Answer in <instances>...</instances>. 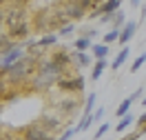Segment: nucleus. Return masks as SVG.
Returning a JSON list of instances; mask_svg holds the SVG:
<instances>
[{"label": "nucleus", "instance_id": "nucleus-1", "mask_svg": "<svg viewBox=\"0 0 146 140\" xmlns=\"http://www.w3.org/2000/svg\"><path fill=\"white\" fill-rule=\"evenodd\" d=\"M27 5L25 2H7L5 5V27H7V33L13 31V29L27 25Z\"/></svg>", "mask_w": 146, "mask_h": 140}, {"label": "nucleus", "instance_id": "nucleus-2", "mask_svg": "<svg viewBox=\"0 0 146 140\" xmlns=\"http://www.w3.org/2000/svg\"><path fill=\"white\" fill-rule=\"evenodd\" d=\"M51 62H53L58 69H60V74L62 78H69V76H75L73 74V58L71 54L66 51V49H60V47H55L53 51H51Z\"/></svg>", "mask_w": 146, "mask_h": 140}, {"label": "nucleus", "instance_id": "nucleus-3", "mask_svg": "<svg viewBox=\"0 0 146 140\" xmlns=\"http://www.w3.org/2000/svg\"><path fill=\"white\" fill-rule=\"evenodd\" d=\"M91 5L93 2H86V0H80V2H62V9L66 13V20L73 22V20H82L84 16H89Z\"/></svg>", "mask_w": 146, "mask_h": 140}, {"label": "nucleus", "instance_id": "nucleus-4", "mask_svg": "<svg viewBox=\"0 0 146 140\" xmlns=\"http://www.w3.org/2000/svg\"><path fill=\"white\" fill-rule=\"evenodd\" d=\"M40 127L46 129L51 136H53L55 131H60L64 127V118L55 111V109H46L44 113H40Z\"/></svg>", "mask_w": 146, "mask_h": 140}, {"label": "nucleus", "instance_id": "nucleus-5", "mask_svg": "<svg viewBox=\"0 0 146 140\" xmlns=\"http://www.w3.org/2000/svg\"><path fill=\"white\" fill-rule=\"evenodd\" d=\"M53 109L60 113L62 118H69V116H73V113L80 109V100H78V96L64 93V96L58 100V102H53Z\"/></svg>", "mask_w": 146, "mask_h": 140}, {"label": "nucleus", "instance_id": "nucleus-6", "mask_svg": "<svg viewBox=\"0 0 146 140\" xmlns=\"http://www.w3.org/2000/svg\"><path fill=\"white\" fill-rule=\"evenodd\" d=\"M55 87H58V91H62V93L80 96L84 91V78L82 76H69V78H62Z\"/></svg>", "mask_w": 146, "mask_h": 140}, {"label": "nucleus", "instance_id": "nucleus-7", "mask_svg": "<svg viewBox=\"0 0 146 140\" xmlns=\"http://www.w3.org/2000/svg\"><path fill=\"white\" fill-rule=\"evenodd\" d=\"M20 138L22 140H55L46 129L40 127V122H29L27 127L20 129Z\"/></svg>", "mask_w": 146, "mask_h": 140}, {"label": "nucleus", "instance_id": "nucleus-8", "mask_svg": "<svg viewBox=\"0 0 146 140\" xmlns=\"http://www.w3.org/2000/svg\"><path fill=\"white\" fill-rule=\"evenodd\" d=\"M25 56H27V51H25V45H16L13 49H9L7 54H2V56H0V71H5V69H9L11 65L20 62V60H22Z\"/></svg>", "mask_w": 146, "mask_h": 140}, {"label": "nucleus", "instance_id": "nucleus-9", "mask_svg": "<svg viewBox=\"0 0 146 140\" xmlns=\"http://www.w3.org/2000/svg\"><path fill=\"white\" fill-rule=\"evenodd\" d=\"M142 91H144V89L139 87V89H137V91H133L131 96H128V98H124V100L117 104V109H115V116H117V118H124L126 113H131V107H133V102H135L137 98H142Z\"/></svg>", "mask_w": 146, "mask_h": 140}, {"label": "nucleus", "instance_id": "nucleus-10", "mask_svg": "<svg viewBox=\"0 0 146 140\" xmlns=\"http://www.w3.org/2000/svg\"><path fill=\"white\" fill-rule=\"evenodd\" d=\"M135 31H137V22L135 20H126V25H124L122 31H119V45L128 47V42L135 38Z\"/></svg>", "mask_w": 146, "mask_h": 140}, {"label": "nucleus", "instance_id": "nucleus-11", "mask_svg": "<svg viewBox=\"0 0 146 140\" xmlns=\"http://www.w3.org/2000/svg\"><path fill=\"white\" fill-rule=\"evenodd\" d=\"M71 58H73V65L75 69H86V67H91V56L89 54H82V51H71Z\"/></svg>", "mask_w": 146, "mask_h": 140}, {"label": "nucleus", "instance_id": "nucleus-12", "mask_svg": "<svg viewBox=\"0 0 146 140\" xmlns=\"http://www.w3.org/2000/svg\"><path fill=\"white\" fill-rule=\"evenodd\" d=\"M29 33H31V25L27 22V25H22V27L9 31V38L13 40V42H22V40H27V38H29Z\"/></svg>", "mask_w": 146, "mask_h": 140}, {"label": "nucleus", "instance_id": "nucleus-13", "mask_svg": "<svg viewBox=\"0 0 146 140\" xmlns=\"http://www.w3.org/2000/svg\"><path fill=\"white\" fill-rule=\"evenodd\" d=\"M91 51H93V60H106V58H109V54H111V47L104 45V42H98V45L93 42Z\"/></svg>", "mask_w": 146, "mask_h": 140}, {"label": "nucleus", "instance_id": "nucleus-14", "mask_svg": "<svg viewBox=\"0 0 146 140\" xmlns=\"http://www.w3.org/2000/svg\"><path fill=\"white\" fill-rule=\"evenodd\" d=\"M36 45L40 49H49V47H58V33H44L36 40Z\"/></svg>", "mask_w": 146, "mask_h": 140}, {"label": "nucleus", "instance_id": "nucleus-15", "mask_svg": "<svg viewBox=\"0 0 146 140\" xmlns=\"http://www.w3.org/2000/svg\"><path fill=\"white\" fill-rule=\"evenodd\" d=\"M106 67H109V60H93V67H91V80H100Z\"/></svg>", "mask_w": 146, "mask_h": 140}, {"label": "nucleus", "instance_id": "nucleus-16", "mask_svg": "<svg viewBox=\"0 0 146 140\" xmlns=\"http://www.w3.org/2000/svg\"><path fill=\"white\" fill-rule=\"evenodd\" d=\"M128 54H131V49H128V47L119 49V54L113 58V62H111V69H113V71H117L119 67H122V65H124V62L128 60Z\"/></svg>", "mask_w": 146, "mask_h": 140}, {"label": "nucleus", "instance_id": "nucleus-17", "mask_svg": "<svg viewBox=\"0 0 146 140\" xmlns=\"http://www.w3.org/2000/svg\"><path fill=\"white\" fill-rule=\"evenodd\" d=\"M135 120H137V118L133 116V113H126V116H124V118H119V122L115 125V131H117V133H124V131H126Z\"/></svg>", "mask_w": 146, "mask_h": 140}, {"label": "nucleus", "instance_id": "nucleus-18", "mask_svg": "<svg viewBox=\"0 0 146 140\" xmlns=\"http://www.w3.org/2000/svg\"><path fill=\"white\" fill-rule=\"evenodd\" d=\"M95 102H98V93L93 91L86 96V102H84V109H82V116H91L93 109H95Z\"/></svg>", "mask_w": 146, "mask_h": 140}, {"label": "nucleus", "instance_id": "nucleus-19", "mask_svg": "<svg viewBox=\"0 0 146 140\" xmlns=\"http://www.w3.org/2000/svg\"><path fill=\"white\" fill-rule=\"evenodd\" d=\"M93 47V42L89 40V38H75V45H73V51H82V54H86L89 49Z\"/></svg>", "mask_w": 146, "mask_h": 140}, {"label": "nucleus", "instance_id": "nucleus-20", "mask_svg": "<svg viewBox=\"0 0 146 140\" xmlns=\"http://www.w3.org/2000/svg\"><path fill=\"white\" fill-rule=\"evenodd\" d=\"M16 45H18V42H13V40L9 38V33H2V36H0V56L7 54L9 49H13Z\"/></svg>", "mask_w": 146, "mask_h": 140}, {"label": "nucleus", "instance_id": "nucleus-21", "mask_svg": "<svg viewBox=\"0 0 146 140\" xmlns=\"http://www.w3.org/2000/svg\"><path fill=\"white\" fill-rule=\"evenodd\" d=\"M119 31H122V29H113L111 27V31H106V33H104V45H113V42H119Z\"/></svg>", "mask_w": 146, "mask_h": 140}, {"label": "nucleus", "instance_id": "nucleus-22", "mask_svg": "<svg viewBox=\"0 0 146 140\" xmlns=\"http://www.w3.org/2000/svg\"><path fill=\"white\" fill-rule=\"evenodd\" d=\"M144 62H146V51H142V54L133 60V65H131V69H128V71H131V74H137V71L144 67Z\"/></svg>", "mask_w": 146, "mask_h": 140}, {"label": "nucleus", "instance_id": "nucleus-23", "mask_svg": "<svg viewBox=\"0 0 146 140\" xmlns=\"http://www.w3.org/2000/svg\"><path fill=\"white\" fill-rule=\"evenodd\" d=\"M124 25H126V16H124V11L119 9L117 13L113 16V22H111V27H113V29H122Z\"/></svg>", "mask_w": 146, "mask_h": 140}, {"label": "nucleus", "instance_id": "nucleus-24", "mask_svg": "<svg viewBox=\"0 0 146 140\" xmlns=\"http://www.w3.org/2000/svg\"><path fill=\"white\" fill-rule=\"evenodd\" d=\"M91 125H93V113H91V116H82V120L75 125V129H78V133H80V131H86Z\"/></svg>", "mask_w": 146, "mask_h": 140}, {"label": "nucleus", "instance_id": "nucleus-25", "mask_svg": "<svg viewBox=\"0 0 146 140\" xmlns=\"http://www.w3.org/2000/svg\"><path fill=\"white\" fill-rule=\"evenodd\" d=\"M73 31H75V25H73V22H66L64 27L58 29V38H69V36H73Z\"/></svg>", "mask_w": 146, "mask_h": 140}, {"label": "nucleus", "instance_id": "nucleus-26", "mask_svg": "<svg viewBox=\"0 0 146 140\" xmlns=\"http://www.w3.org/2000/svg\"><path fill=\"white\" fill-rule=\"evenodd\" d=\"M75 133H78V129H75V127H69L64 133H60V138H55V140H71Z\"/></svg>", "mask_w": 146, "mask_h": 140}, {"label": "nucleus", "instance_id": "nucleus-27", "mask_svg": "<svg viewBox=\"0 0 146 140\" xmlns=\"http://www.w3.org/2000/svg\"><path fill=\"white\" fill-rule=\"evenodd\" d=\"M95 36H98V29H91V27H86V29H82V38H89V40H95Z\"/></svg>", "mask_w": 146, "mask_h": 140}, {"label": "nucleus", "instance_id": "nucleus-28", "mask_svg": "<svg viewBox=\"0 0 146 140\" xmlns=\"http://www.w3.org/2000/svg\"><path fill=\"white\" fill-rule=\"evenodd\" d=\"M109 129H111V125H109V122H102L100 127H98V131H95V136H93V138H102V136H104V133H106Z\"/></svg>", "mask_w": 146, "mask_h": 140}, {"label": "nucleus", "instance_id": "nucleus-29", "mask_svg": "<svg viewBox=\"0 0 146 140\" xmlns=\"http://www.w3.org/2000/svg\"><path fill=\"white\" fill-rule=\"evenodd\" d=\"M104 118V107H98L95 111H93V122H100Z\"/></svg>", "mask_w": 146, "mask_h": 140}, {"label": "nucleus", "instance_id": "nucleus-30", "mask_svg": "<svg viewBox=\"0 0 146 140\" xmlns=\"http://www.w3.org/2000/svg\"><path fill=\"white\" fill-rule=\"evenodd\" d=\"M2 29H5V5H2V7H0V36H2V33H5V31H2Z\"/></svg>", "mask_w": 146, "mask_h": 140}, {"label": "nucleus", "instance_id": "nucleus-31", "mask_svg": "<svg viewBox=\"0 0 146 140\" xmlns=\"http://www.w3.org/2000/svg\"><path fill=\"white\" fill-rule=\"evenodd\" d=\"M142 104H144V109H146V96H144V98H142Z\"/></svg>", "mask_w": 146, "mask_h": 140}, {"label": "nucleus", "instance_id": "nucleus-32", "mask_svg": "<svg viewBox=\"0 0 146 140\" xmlns=\"http://www.w3.org/2000/svg\"><path fill=\"white\" fill-rule=\"evenodd\" d=\"M142 133H146V127H144V129H142V131H139V136H142Z\"/></svg>", "mask_w": 146, "mask_h": 140}, {"label": "nucleus", "instance_id": "nucleus-33", "mask_svg": "<svg viewBox=\"0 0 146 140\" xmlns=\"http://www.w3.org/2000/svg\"><path fill=\"white\" fill-rule=\"evenodd\" d=\"M13 140H22V138H13Z\"/></svg>", "mask_w": 146, "mask_h": 140}, {"label": "nucleus", "instance_id": "nucleus-34", "mask_svg": "<svg viewBox=\"0 0 146 140\" xmlns=\"http://www.w3.org/2000/svg\"><path fill=\"white\" fill-rule=\"evenodd\" d=\"M2 5H5V2H0V7H2Z\"/></svg>", "mask_w": 146, "mask_h": 140}]
</instances>
